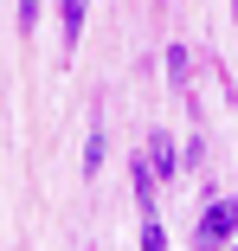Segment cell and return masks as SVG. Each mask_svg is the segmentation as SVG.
Here are the masks:
<instances>
[{
    "label": "cell",
    "mask_w": 238,
    "mask_h": 251,
    "mask_svg": "<svg viewBox=\"0 0 238 251\" xmlns=\"http://www.w3.org/2000/svg\"><path fill=\"white\" fill-rule=\"evenodd\" d=\"M129 180H135V200H142V213H155V187H161V174H155V161H148V155H135V168H129Z\"/></svg>",
    "instance_id": "obj_2"
},
{
    "label": "cell",
    "mask_w": 238,
    "mask_h": 251,
    "mask_svg": "<svg viewBox=\"0 0 238 251\" xmlns=\"http://www.w3.org/2000/svg\"><path fill=\"white\" fill-rule=\"evenodd\" d=\"M238 232V200H213V206H200V245H225Z\"/></svg>",
    "instance_id": "obj_1"
},
{
    "label": "cell",
    "mask_w": 238,
    "mask_h": 251,
    "mask_svg": "<svg viewBox=\"0 0 238 251\" xmlns=\"http://www.w3.org/2000/svg\"><path fill=\"white\" fill-rule=\"evenodd\" d=\"M103 148H110V135H103V123H97V129H90V142H84V174L103 168Z\"/></svg>",
    "instance_id": "obj_5"
},
{
    "label": "cell",
    "mask_w": 238,
    "mask_h": 251,
    "mask_svg": "<svg viewBox=\"0 0 238 251\" xmlns=\"http://www.w3.org/2000/svg\"><path fill=\"white\" fill-rule=\"evenodd\" d=\"M84 13H90V0H58V39L65 45L84 39Z\"/></svg>",
    "instance_id": "obj_3"
},
{
    "label": "cell",
    "mask_w": 238,
    "mask_h": 251,
    "mask_svg": "<svg viewBox=\"0 0 238 251\" xmlns=\"http://www.w3.org/2000/svg\"><path fill=\"white\" fill-rule=\"evenodd\" d=\"M167 77L187 90V77H193V52H187V45H174V52H167Z\"/></svg>",
    "instance_id": "obj_6"
},
{
    "label": "cell",
    "mask_w": 238,
    "mask_h": 251,
    "mask_svg": "<svg viewBox=\"0 0 238 251\" xmlns=\"http://www.w3.org/2000/svg\"><path fill=\"white\" fill-rule=\"evenodd\" d=\"M148 161H155V174H161V180L180 168V161H174V142H167V135H155V142H148Z\"/></svg>",
    "instance_id": "obj_4"
},
{
    "label": "cell",
    "mask_w": 238,
    "mask_h": 251,
    "mask_svg": "<svg viewBox=\"0 0 238 251\" xmlns=\"http://www.w3.org/2000/svg\"><path fill=\"white\" fill-rule=\"evenodd\" d=\"M161 245H167V226L148 213V219H142V251H161Z\"/></svg>",
    "instance_id": "obj_7"
},
{
    "label": "cell",
    "mask_w": 238,
    "mask_h": 251,
    "mask_svg": "<svg viewBox=\"0 0 238 251\" xmlns=\"http://www.w3.org/2000/svg\"><path fill=\"white\" fill-rule=\"evenodd\" d=\"M13 20H20V32H32V26H39V0H20V13H13Z\"/></svg>",
    "instance_id": "obj_8"
}]
</instances>
